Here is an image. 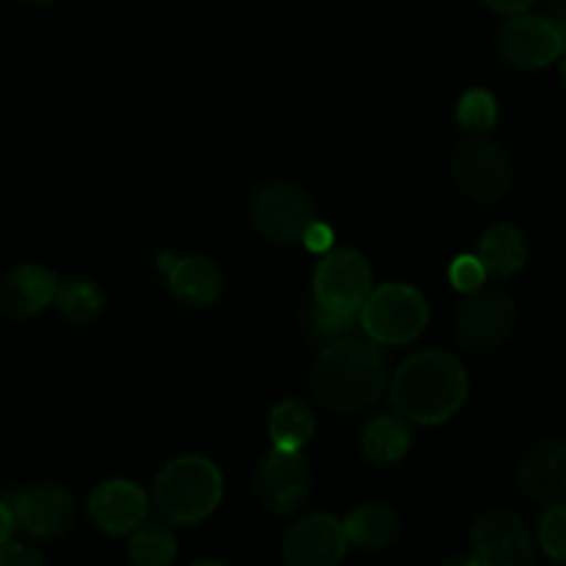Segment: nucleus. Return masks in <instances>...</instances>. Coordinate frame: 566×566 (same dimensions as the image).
<instances>
[{
  "mask_svg": "<svg viewBox=\"0 0 566 566\" xmlns=\"http://www.w3.org/2000/svg\"><path fill=\"white\" fill-rule=\"evenodd\" d=\"M390 381L387 359L376 340L337 337L313 368V392L332 412H357L381 398Z\"/></svg>",
  "mask_w": 566,
  "mask_h": 566,
  "instance_id": "1",
  "label": "nucleus"
},
{
  "mask_svg": "<svg viewBox=\"0 0 566 566\" xmlns=\"http://www.w3.org/2000/svg\"><path fill=\"white\" fill-rule=\"evenodd\" d=\"M468 374L446 352H423L398 368L392 379V407L415 423H442L462 409Z\"/></svg>",
  "mask_w": 566,
  "mask_h": 566,
  "instance_id": "2",
  "label": "nucleus"
},
{
  "mask_svg": "<svg viewBox=\"0 0 566 566\" xmlns=\"http://www.w3.org/2000/svg\"><path fill=\"white\" fill-rule=\"evenodd\" d=\"M221 473L202 457L175 459L155 481V503L169 523L193 525L216 512L221 501Z\"/></svg>",
  "mask_w": 566,
  "mask_h": 566,
  "instance_id": "3",
  "label": "nucleus"
},
{
  "mask_svg": "<svg viewBox=\"0 0 566 566\" xmlns=\"http://www.w3.org/2000/svg\"><path fill=\"white\" fill-rule=\"evenodd\" d=\"M359 321L370 340L381 346H407L429 324V307L420 291L392 282L368 293L359 307Z\"/></svg>",
  "mask_w": 566,
  "mask_h": 566,
  "instance_id": "4",
  "label": "nucleus"
},
{
  "mask_svg": "<svg viewBox=\"0 0 566 566\" xmlns=\"http://www.w3.org/2000/svg\"><path fill=\"white\" fill-rule=\"evenodd\" d=\"M252 224L260 235L276 243L302 241L304 230L315 221V205L298 186L285 180L265 182L254 191L249 205Z\"/></svg>",
  "mask_w": 566,
  "mask_h": 566,
  "instance_id": "5",
  "label": "nucleus"
},
{
  "mask_svg": "<svg viewBox=\"0 0 566 566\" xmlns=\"http://www.w3.org/2000/svg\"><path fill=\"white\" fill-rule=\"evenodd\" d=\"M459 191L475 202H495L512 186V160L497 144L486 138H470L459 144L451 160Z\"/></svg>",
  "mask_w": 566,
  "mask_h": 566,
  "instance_id": "6",
  "label": "nucleus"
},
{
  "mask_svg": "<svg viewBox=\"0 0 566 566\" xmlns=\"http://www.w3.org/2000/svg\"><path fill=\"white\" fill-rule=\"evenodd\" d=\"M470 553V562L481 566H525L534 562V542L517 514L495 509L475 520Z\"/></svg>",
  "mask_w": 566,
  "mask_h": 566,
  "instance_id": "7",
  "label": "nucleus"
},
{
  "mask_svg": "<svg viewBox=\"0 0 566 566\" xmlns=\"http://www.w3.org/2000/svg\"><path fill=\"white\" fill-rule=\"evenodd\" d=\"M517 310L503 291L468 293L457 310V337L470 352H492L503 346L514 329Z\"/></svg>",
  "mask_w": 566,
  "mask_h": 566,
  "instance_id": "8",
  "label": "nucleus"
},
{
  "mask_svg": "<svg viewBox=\"0 0 566 566\" xmlns=\"http://www.w3.org/2000/svg\"><path fill=\"white\" fill-rule=\"evenodd\" d=\"M370 285H374V274H370L368 260L359 252L343 249V252H332L321 260L313 293L315 302L324 307L337 310V313H359Z\"/></svg>",
  "mask_w": 566,
  "mask_h": 566,
  "instance_id": "9",
  "label": "nucleus"
},
{
  "mask_svg": "<svg viewBox=\"0 0 566 566\" xmlns=\"http://www.w3.org/2000/svg\"><path fill=\"white\" fill-rule=\"evenodd\" d=\"M310 490H313V473L298 451L274 448L265 457L258 473V497L271 514L276 517L296 514L310 501Z\"/></svg>",
  "mask_w": 566,
  "mask_h": 566,
  "instance_id": "10",
  "label": "nucleus"
},
{
  "mask_svg": "<svg viewBox=\"0 0 566 566\" xmlns=\"http://www.w3.org/2000/svg\"><path fill=\"white\" fill-rule=\"evenodd\" d=\"M11 517L28 536L42 542H53L64 536L75 523V503L59 484H36L22 490L11 501Z\"/></svg>",
  "mask_w": 566,
  "mask_h": 566,
  "instance_id": "11",
  "label": "nucleus"
},
{
  "mask_svg": "<svg viewBox=\"0 0 566 566\" xmlns=\"http://www.w3.org/2000/svg\"><path fill=\"white\" fill-rule=\"evenodd\" d=\"M501 53L509 64L523 66V70H542L562 59L564 42L556 28L536 14H512V20L501 28Z\"/></svg>",
  "mask_w": 566,
  "mask_h": 566,
  "instance_id": "12",
  "label": "nucleus"
},
{
  "mask_svg": "<svg viewBox=\"0 0 566 566\" xmlns=\"http://www.w3.org/2000/svg\"><path fill=\"white\" fill-rule=\"evenodd\" d=\"M348 551V536L343 523L329 514H313L304 517L287 531L285 562L293 566H337Z\"/></svg>",
  "mask_w": 566,
  "mask_h": 566,
  "instance_id": "13",
  "label": "nucleus"
},
{
  "mask_svg": "<svg viewBox=\"0 0 566 566\" xmlns=\"http://www.w3.org/2000/svg\"><path fill=\"white\" fill-rule=\"evenodd\" d=\"M149 501L133 481L114 479L97 486L88 501V517L105 534H127L147 520Z\"/></svg>",
  "mask_w": 566,
  "mask_h": 566,
  "instance_id": "14",
  "label": "nucleus"
},
{
  "mask_svg": "<svg viewBox=\"0 0 566 566\" xmlns=\"http://www.w3.org/2000/svg\"><path fill=\"white\" fill-rule=\"evenodd\" d=\"M520 490L539 503H558L566 497V442L542 440L525 453L517 473Z\"/></svg>",
  "mask_w": 566,
  "mask_h": 566,
  "instance_id": "15",
  "label": "nucleus"
},
{
  "mask_svg": "<svg viewBox=\"0 0 566 566\" xmlns=\"http://www.w3.org/2000/svg\"><path fill=\"white\" fill-rule=\"evenodd\" d=\"M55 291H59V280L53 271L39 269V265H20L0 282V310L11 318H31L53 302Z\"/></svg>",
  "mask_w": 566,
  "mask_h": 566,
  "instance_id": "16",
  "label": "nucleus"
},
{
  "mask_svg": "<svg viewBox=\"0 0 566 566\" xmlns=\"http://www.w3.org/2000/svg\"><path fill=\"white\" fill-rule=\"evenodd\" d=\"M169 287L177 302L188 307H208L224 291V274L208 258H180L169 269Z\"/></svg>",
  "mask_w": 566,
  "mask_h": 566,
  "instance_id": "17",
  "label": "nucleus"
},
{
  "mask_svg": "<svg viewBox=\"0 0 566 566\" xmlns=\"http://www.w3.org/2000/svg\"><path fill=\"white\" fill-rule=\"evenodd\" d=\"M479 260L484 265L486 276L509 280L517 274L528 260V243L523 232L512 224H495L484 232L479 247Z\"/></svg>",
  "mask_w": 566,
  "mask_h": 566,
  "instance_id": "18",
  "label": "nucleus"
},
{
  "mask_svg": "<svg viewBox=\"0 0 566 566\" xmlns=\"http://www.w3.org/2000/svg\"><path fill=\"white\" fill-rule=\"evenodd\" d=\"M346 536L352 545L357 547H387L398 539V514L390 506H381V503H368V506H359L357 512L348 514V520L343 523Z\"/></svg>",
  "mask_w": 566,
  "mask_h": 566,
  "instance_id": "19",
  "label": "nucleus"
},
{
  "mask_svg": "<svg viewBox=\"0 0 566 566\" xmlns=\"http://www.w3.org/2000/svg\"><path fill=\"white\" fill-rule=\"evenodd\" d=\"M269 429L274 448H282V451H302L315 434V415L304 401L287 398V401L274 407Z\"/></svg>",
  "mask_w": 566,
  "mask_h": 566,
  "instance_id": "20",
  "label": "nucleus"
},
{
  "mask_svg": "<svg viewBox=\"0 0 566 566\" xmlns=\"http://www.w3.org/2000/svg\"><path fill=\"white\" fill-rule=\"evenodd\" d=\"M409 442H412V437H409L407 423L401 418H392V415L370 420L363 431V451L376 464L401 462L409 451Z\"/></svg>",
  "mask_w": 566,
  "mask_h": 566,
  "instance_id": "21",
  "label": "nucleus"
},
{
  "mask_svg": "<svg viewBox=\"0 0 566 566\" xmlns=\"http://www.w3.org/2000/svg\"><path fill=\"white\" fill-rule=\"evenodd\" d=\"M55 304L72 324H92L105 313V293L92 280H66L55 291Z\"/></svg>",
  "mask_w": 566,
  "mask_h": 566,
  "instance_id": "22",
  "label": "nucleus"
},
{
  "mask_svg": "<svg viewBox=\"0 0 566 566\" xmlns=\"http://www.w3.org/2000/svg\"><path fill=\"white\" fill-rule=\"evenodd\" d=\"M130 558L142 566H166L175 558V536L166 525L144 520L133 528Z\"/></svg>",
  "mask_w": 566,
  "mask_h": 566,
  "instance_id": "23",
  "label": "nucleus"
},
{
  "mask_svg": "<svg viewBox=\"0 0 566 566\" xmlns=\"http://www.w3.org/2000/svg\"><path fill=\"white\" fill-rule=\"evenodd\" d=\"M457 116L464 130L486 133L497 119L495 97L490 92H484V88H473V92H468L459 99Z\"/></svg>",
  "mask_w": 566,
  "mask_h": 566,
  "instance_id": "24",
  "label": "nucleus"
},
{
  "mask_svg": "<svg viewBox=\"0 0 566 566\" xmlns=\"http://www.w3.org/2000/svg\"><path fill=\"white\" fill-rule=\"evenodd\" d=\"M354 318L357 313H337V310L324 307L313 298L307 310V332L315 337V340H337V337H346L352 335L354 329Z\"/></svg>",
  "mask_w": 566,
  "mask_h": 566,
  "instance_id": "25",
  "label": "nucleus"
},
{
  "mask_svg": "<svg viewBox=\"0 0 566 566\" xmlns=\"http://www.w3.org/2000/svg\"><path fill=\"white\" fill-rule=\"evenodd\" d=\"M539 545L553 562H566V503H558L542 517Z\"/></svg>",
  "mask_w": 566,
  "mask_h": 566,
  "instance_id": "26",
  "label": "nucleus"
},
{
  "mask_svg": "<svg viewBox=\"0 0 566 566\" xmlns=\"http://www.w3.org/2000/svg\"><path fill=\"white\" fill-rule=\"evenodd\" d=\"M486 280V271L481 265L479 258L473 254H462V258L453 260L451 265V285L462 293H473L484 285Z\"/></svg>",
  "mask_w": 566,
  "mask_h": 566,
  "instance_id": "27",
  "label": "nucleus"
},
{
  "mask_svg": "<svg viewBox=\"0 0 566 566\" xmlns=\"http://www.w3.org/2000/svg\"><path fill=\"white\" fill-rule=\"evenodd\" d=\"M42 562L44 558L36 551H31L28 545H20V542H3L0 545V566H31Z\"/></svg>",
  "mask_w": 566,
  "mask_h": 566,
  "instance_id": "28",
  "label": "nucleus"
},
{
  "mask_svg": "<svg viewBox=\"0 0 566 566\" xmlns=\"http://www.w3.org/2000/svg\"><path fill=\"white\" fill-rule=\"evenodd\" d=\"M302 241H304V247L310 249V252H329V247H332V230L326 224H321V221H313V224L307 227V230H304V235H302Z\"/></svg>",
  "mask_w": 566,
  "mask_h": 566,
  "instance_id": "29",
  "label": "nucleus"
},
{
  "mask_svg": "<svg viewBox=\"0 0 566 566\" xmlns=\"http://www.w3.org/2000/svg\"><path fill=\"white\" fill-rule=\"evenodd\" d=\"M542 17H545V20L556 28V33L562 36V42L566 48V0H551V6H547V11Z\"/></svg>",
  "mask_w": 566,
  "mask_h": 566,
  "instance_id": "30",
  "label": "nucleus"
},
{
  "mask_svg": "<svg viewBox=\"0 0 566 566\" xmlns=\"http://www.w3.org/2000/svg\"><path fill=\"white\" fill-rule=\"evenodd\" d=\"M481 3L490 6L497 14H523V11H528L536 0H481Z\"/></svg>",
  "mask_w": 566,
  "mask_h": 566,
  "instance_id": "31",
  "label": "nucleus"
},
{
  "mask_svg": "<svg viewBox=\"0 0 566 566\" xmlns=\"http://www.w3.org/2000/svg\"><path fill=\"white\" fill-rule=\"evenodd\" d=\"M11 531H14V517H11V509L6 503H0V545L9 542Z\"/></svg>",
  "mask_w": 566,
  "mask_h": 566,
  "instance_id": "32",
  "label": "nucleus"
},
{
  "mask_svg": "<svg viewBox=\"0 0 566 566\" xmlns=\"http://www.w3.org/2000/svg\"><path fill=\"white\" fill-rule=\"evenodd\" d=\"M562 77H564V88H566V48L562 53Z\"/></svg>",
  "mask_w": 566,
  "mask_h": 566,
  "instance_id": "33",
  "label": "nucleus"
},
{
  "mask_svg": "<svg viewBox=\"0 0 566 566\" xmlns=\"http://www.w3.org/2000/svg\"><path fill=\"white\" fill-rule=\"evenodd\" d=\"M25 3H53V0H25Z\"/></svg>",
  "mask_w": 566,
  "mask_h": 566,
  "instance_id": "34",
  "label": "nucleus"
}]
</instances>
